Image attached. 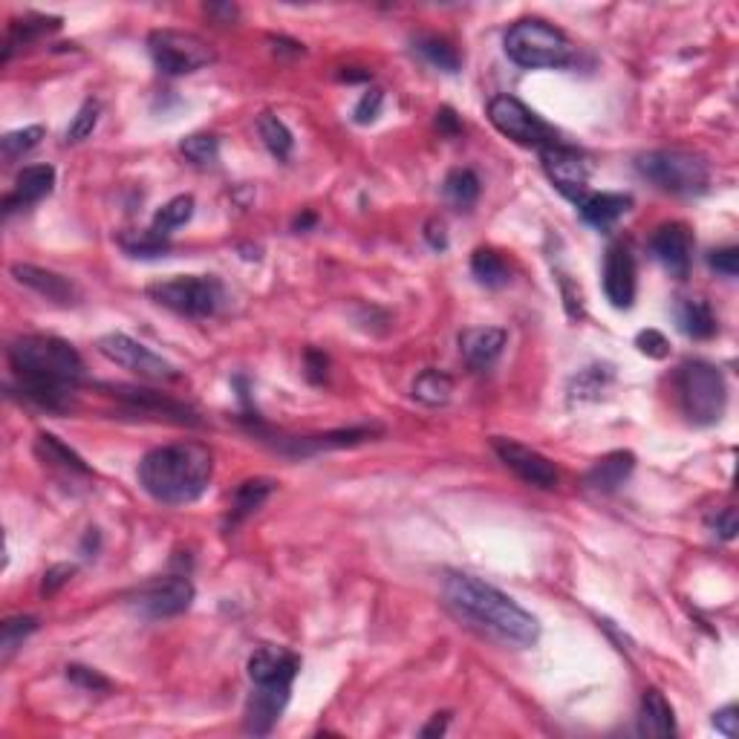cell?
Masks as SVG:
<instances>
[{
	"instance_id": "1",
	"label": "cell",
	"mask_w": 739,
	"mask_h": 739,
	"mask_svg": "<svg viewBox=\"0 0 739 739\" xmlns=\"http://www.w3.org/2000/svg\"><path fill=\"white\" fill-rule=\"evenodd\" d=\"M9 367L26 402L50 413L73 408L76 384L84 379L78 350L55 335H24L9 347Z\"/></svg>"
},
{
	"instance_id": "2",
	"label": "cell",
	"mask_w": 739,
	"mask_h": 739,
	"mask_svg": "<svg viewBox=\"0 0 739 739\" xmlns=\"http://www.w3.org/2000/svg\"><path fill=\"white\" fill-rule=\"evenodd\" d=\"M445 598L465 621H471L485 636L497 638L503 644L532 647L540 638V624L532 612H526L506 592L474 575L451 572L445 578Z\"/></svg>"
},
{
	"instance_id": "3",
	"label": "cell",
	"mask_w": 739,
	"mask_h": 739,
	"mask_svg": "<svg viewBox=\"0 0 739 739\" xmlns=\"http://www.w3.org/2000/svg\"><path fill=\"white\" fill-rule=\"evenodd\" d=\"M214 454L200 442H177L148 451L139 462V483L156 503L188 506L208 491Z\"/></svg>"
},
{
	"instance_id": "4",
	"label": "cell",
	"mask_w": 739,
	"mask_h": 739,
	"mask_svg": "<svg viewBox=\"0 0 739 739\" xmlns=\"http://www.w3.org/2000/svg\"><path fill=\"white\" fill-rule=\"evenodd\" d=\"M676 393L682 413L696 428H711L725 416L728 384L722 370L708 361H685L676 370Z\"/></svg>"
},
{
	"instance_id": "5",
	"label": "cell",
	"mask_w": 739,
	"mask_h": 739,
	"mask_svg": "<svg viewBox=\"0 0 739 739\" xmlns=\"http://www.w3.org/2000/svg\"><path fill=\"white\" fill-rule=\"evenodd\" d=\"M636 168L647 182L664 194L699 197L711 185V168L702 156L690 151H650L636 159Z\"/></svg>"
},
{
	"instance_id": "6",
	"label": "cell",
	"mask_w": 739,
	"mask_h": 739,
	"mask_svg": "<svg viewBox=\"0 0 739 739\" xmlns=\"http://www.w3.org/2000/svg\"><path fill=\"white\" fill-rule=\"evenodd\" d=\"M506 55L523 70H549L566 67L572 61V44L561 29L543 24V21H517L506 32Z\"/></svg>"
},
{
	"instance_id": "7",
	"label": "cell",
	"mask_w": 739,
	"mask_h": 739,
	"mask_svg": "<svg viewBox=\"0 0 739 739\" xmlns=\"http://www.w3.org/2000/svg\"><path fill=\"white\" fill-rule=\"evenodd\" d=\"M148 298L177 312L182 318H211L226 301V289L214 275H177L168 281L151 283Z\"/></svg>"
},
{
	"instance_id": "8",
	"label": "cell",
	"mask_w": 739,
	"mask_h": 739,
	"mask_svg": "<svg viewBox=\"0 0 739 739\" xmlns=\"http://www.w3.org/2000/svg\"><path fill=\"white\" fill-rule=\"evenodd\" d=\"M148 47H151L156 70L165 76H191L208 64H214L217 58L203 38L191 32H179V29H156L148 38Z\"/></svg>"
},
{
	"instance_id": "9",
	"label": "cell",
	"mask_w": 739,
	"mask_h": 739,
	"mask_svg": "<svg viewBox=\"0 0 739 739\" xmlns=\"http://www.w3.org/2000/svg\"><path fill=\"white\" fill-rule=\"evenodd\" d=\"M488 119L491 125L500 130L503 136H509L511 142L526 145V148H546L555 145V133L552 128L537 116L535 110H529L526 104L514 96H497L488 104Z\"/></svg>"
},
{
	"instance_id": "10",
	"label": "cell",
	"mask_w": 739,
	"mask_h": 739,
	"mask_svg": "<svg viewBox=\"0 0 739 739\" xmlns=\"http://www.w3.org/2000/svg\"><path fill=\"white\" fill-rule=\"evenodd\" d=\"M99 353L107 361L125 367L133 376L148 379V382H174V379H179V370L171 361L156 356L151 347L133 341L125 332H110V335L99 338Z\"/></svg>"
},
{
	"instance_id": "11",
	"label": "cell",
	"mask_w": 739,
	"mask_h": 739,
	"mask_svg": "<svg viewBox=\"0 0 739 739\" xmlns=\"http://www.w3.org/2000/svg\"><path fill=\"white\" fill-rule=\"evenodd\" d=\"M540 162L546 177L552 179V185L561 191L566 200L578 205L589 194V162L584 153L575 148H566L561 142L540 148Z\"/></svg>"
},
{
	"instance_id": "12",
	"label": "cell",
	"mask_w": 739,
	"mask_h": 739,
	"mask_svg": "<svg viewBox=\"0 0 739 739\" xmlns=\"http://www.w3.org/2000/svg\"><path fill=\"white\" fill-rule=\"evenodd\" d=\"M491 445H494L497 459H500L509 471H514L523 483L535 485V488H555L558 480H561L555 462L549 457H543V454L535 451V448H529V445H523V442H514V439H506V436H497Z\"/></svg>"
},
{
	"instance_id": "13",
	"label": "cell",
	"mask_w": 739,
	"mask_h": 739,
	"mask_svg": "<svg viewBox=\"0 0 739 739\" xmlns=\"http://www.w3.org/2000/svg\"><path fill=\"white\" fill-rule=\"evenodd\" d=\"M194 601V587L185 575H168V578H156L148 587L139 589L136 595V610L145 618H174L179 612H185Z\"/></svg>"
},
{
	"instance_id": "14",
	"label": "cell",
	"mask_w": 739,
	"mask_h": 739,
	"mask_svg": "<svg viewBox=\"0 0 739 739\" xmlns=\"http://www.w3.org/2000/svg\"><path fill=\"white\" fill-rule=\"evenodd\" d=\"M604 295L615 309H630L636 301V257L630 246L615 243L604 257Z\"/></svg>"
},
{
	"instance_id": "15",
	"label": "cell",
	"mask_w": 739,
	"mask_h": 739,
	"mask_svg": "<svg viewBox=\"0 0 739 739\" xmlns=\"http://www.w3.org/2000/svg\"><path fill=\"white\" fill-rule=\"evenodd\" d=\"M292 685H252V696L246 702V731L266 737L289 705Z\"/></svg>"
},
{
	"instance_id": "16",
	"label": "cell",
	"mask_w": 739,
	"mask_h": 739,
	"mask_svg": "<svg viewBox=\"0 0 739 739\" xmlns=\"http://www.w3.org/2000/svg\"><path fill=\"white\" fill-rule=\"evenodd\" d=\"M650 252L662 263L664 269L673 278H688L690 272V252H693V240H690L688 226L682 223H664L650 237Z\"/></svg>"
},
{
	"instance_id": "17",
	"label": "cell",
	"mask_w": 739,
	"mask_h": 739,
	"mask_svg": "<svg viewBox=\"0 0 739 739\" xmlns=\"http://www.w3.org/2000/svg\"><path fill=\"white\" fill-rule=\"evenodd\" d=\"M301 670V659L286 647H257L249 656L252 685H292Z\"/></svg>"
},
{
	"instance_id": "18",
	"label": "cell",
	"mask_w": 739,
	"mask_h": 739,
	"mask_svg": "<svg viewBox=\"0 0 739 739\" xmlns=\"http://www.w3.org/2000/svg\"><path fill=\"white\" fill-rule=\"evenodd\" d=\"M12 275H15V281L29 286L32 292H38L41 298H47L52 304L73 306L81 298L76 283L70 281V278H64V275H58V272H50V269L32 266V263H15L12 266Z\"/></svg>"
},
{
	"instance_id": "19",
	"label": "cell",
	"mask_w": 739,
	"mask_h": 739,
	"mask_svg": "<svg viewBox=\"0 0 739 739\" xmlns=\"http://www.w3.org/2000/svg\"><path fill=\"white\" fill-rule=\"evenodd\" d=\"M509 335L500 327H471L459 335V353L471 370H488L506 347Z\"/></svg>"
},
{
	"instance_id": "20",
	"label": "cell",
	"mask_w": 739,
	"mask_h": 739,
	"mask_svg": "<svg viewBox=\"0 0 739 739\" xmlns=\"http://www.w3.org/2000/svg\"><path fill=\"white\" fill-rule=\"evenodd\" d=\"M55 188V168L52 165H29L15 179V191L3 200L6 214L15 211V205H35L50 197Z\"/></svg>"
},
{
	"instance_id": "21",
	"label": "cell",
	"mask_w": 739,
	"mask_h": 739,
	"mask_svg": "<svg viewBox=\"0 0 739 739\" xmlns=\"http://www.w3.org/2000/svg\"><path fill=\"white\" fill-rule=\"evenodd\" d=\"M630 208H633V197L630 194H612V191H601V194H592L589 191L587 197L578 203V211H581L584 223L601 231L612 229Z\"/></svg>"
},
{
	"instance_id": "22",
	"label": "cell",
	"mask_w": 739,
	"mask_h": 739,
	"mask_svg": "<svg viewBox=\"0 0 739 739\" xmlns=\"http://www.w3.org/2000/svg\"><path fill=\"white\" fill-rule=\"evenodd\" d=\"M633 468H636V457L630 451H612V454L601 457L589 468L584 483L592 491H598V494H612V491H618L621 485L627 483Z\"/></svg>"
},
{
	"instance_id": "23",
	"label": "cell",
	"mask_w": 739,
	"mask_h": 739,
	"mask_svg": "<svg viewBox=\"0 0 739 739\" xmlns=\"http://www.w3.org/2000/svg\"><path fill=\"white\" fill-rule=\"evenodd\" d=\"M638 731L641 737H673L676 734V716L670 702L664 699L662 690L647 688L641 696V714H638Z\"/></svg>"
},
{
	"instance_id": "24",
	"label": "cell",
	"mask_w": 739,
	"mask_h": 739,
	"mask_svg": "<svg viewBox=\"0 0 739 739\" xmlns=\"http://www.w3.org/2000/svg\"><path fill=\"white\" fill-rule=\"evenodd\" d=\"M676 318H679V330L685 332L688 338L708 341V338L716 335L714 309L702 298H685L682 304L676 306Z\"/></svg>"
},
{
	"instance_id": "25",
	"label": "cell",
	"mask_w": 739,
	"mask_h": 739,
	"mask_svg": "<svg viewBox=\"0 0 739 739\" xmlns=\"http://www.w3.org/2000/svg\"><path fill=\"white\" fill-rule=\"evenodd\" d=\"M272 491H275V483H272V480H263V477L246 480V483L237 485V491H234V497H231L229 511L231 526H237V523H243L246 517H252V514L269 500Z\"/></svg>"
},
{
	"instance_id": "26",
	"label": "cell",
	"mask_w": 739,
	"mask_h": 739,
	"mask_svg": "<svg viewBox=\"0 0 739 739\" xmlns=\"http://www.w3.org/2000/svg\"><path fill=\"white\" fill-rule=\"evenodd\" d=\"M35 451H38V457L44 459V462L58 465V468H61V471H67V474H81V477H90V465L78 457L70 445H64V442H61L55 434H38V439H35Z\"/></svg>"
},
{
	"instance_id": "27",
	"label": "cell",
	"mask_w": 739,
	"mask_h": 739,
	"mask_svg": "<svg viewBox=\"0 0 739 739\" xmlns=\"http://www.w3.org/2000/svg\"><path fill=\"white\" fill-rule=\"evenodd\" d=\"M413 50L419 52L434 70H442V73H459L462 61H459V52L451 47V41L439 38V35H416L413 38Z\"/></svg>"
},
{
	"instance_id": "28",
	"label": "cell",
	"mask_w": 739,
	"mask_h": 739,
	"mask_svg": "<svg viewBox=\"0 0 739 739\" xmlns=\"http://www.w3.org/2000/svg\"><path fill=\"white\" fill-rule=\"evenodd\" d=\"M451 393H454V379L448 373H442V370H425L413 382V399L428 405V408L448 405Z\"/></svg>"
},
{
	"instance_id": "29",
	"label": "cell",
	"mask_w": 739,
	"mask_h": 739,
	"mask_svg": "<svg viewBox=\"0 0 739 739\" xmlns=\"http://www.w3.org/2000/svg\"><path fill=\"white\" fill-rule=\"evenodd\" d=\"M442 194L445 200L459 208V211H468L471 205L480 200V179L471 168H457L451 171L445 182H442Z\"/></svg>"
},
{
	"instance_id": "30",
	"label": "cell",
	"mask_w": 739,
	"mask_h": 739,
	"mask_svg": "<svg viewBox=\"0 0 739 739\" xmlns=\"http://www.w3.org/2000/svg\"><path fill=\"white\" fill-rule=\"evenodd\" d=\"M471 275L477 278V283H483L488 289H500V286H506L511 281L509 263L494 249H477L471 255Z\"/></svg>"
},
{
	"instance_id": "31",
	"label": "cell",
	"mask_w": 739,
	"mask_h": 739,
	"mask_svg": "<svg viewBox=\"0 0 739 739\" xmlns=\"http://www.w3.org/2000/svg\"><path fill=\"white\" fill-rule=\"evenodd\" d=\"M257 133H260L263 145L269 148V153H272L275 159L286 162V159L292 156V148H295L292 130L286 128L275 113H260V116H257Z\"/></svg>"
},
{
	"instance_id": "32",
	"label": "cell",
	"mask_w": 739,
	"mask_h": 739,
	"mask_svg": "<svg viewBox=\"0 0 739 739\" xmlns=\"http://www.w3.org/2000/svg\"><path fill=\"white\" fill-rule=\"evenodd\" d=\"M61 21L58 18H44V15H29L24 21H15V24L9 26V38H6V61L12 58V50L15 47H24L29 41H35L38 35H44V32H52V29H58Z\"/></svg>"
},
{
	"instance_id": "33",
	"label": "cell",
	"mask_w": 739,
	"mask_h": 739,
	"mask_svg": "<svg viewBox=\"0 0 739 739\" xmlns=\"http://www.w3.org/2000/svg\"><path fill=\"white\" fill-rule=\"evenodd\" d=\"M35 630H38V618H32V615L6 618L3 627H0V656H3V662H9V659L15 656V650H18Z\"/></svg>"
},
{
	"instance_id": "34",
	"label": "cell",
	"mask_w": 739,
	"mask_h": 739,
	"mask_svg": "<svg viewBox=\"0 0 739 739\" xmlns=\"http://www.w3.org/2000/svg\"><path fill=\"white\" fill-rule=\"evenodd\" d=\"M191 217H194V197H191V194H182V197H174L171 203H165L159 211H156V217H153V231H159V234L168 237L174 229L185 226Z\"/></svg>"
},
{
	"instance_id": "35",
	"label": "cell",
	"mask_w": 739,
	"mask_h": 739,
	"mask_svg": "<svg viewBox=\"0 0 739 739\" xmlns=\"http://www.w3.org/2000/svg\"><path fill=\"white\" fill-rule=\"evenodd\" d=\"M119 243L130 257H159L168 252V237L153 229L125 234V237H119Z\"/></svg>"
},
{
	"instance_id": "36",
	"label": "cell",
	"mask_w": 739,
	"mask_h": 739,
	"mask_svg": "<svg viewBox=\"0 0 739 739\" xmlns=\"http://www.w3.org/2000/svg\"><path fill=\"white\" fill-rule=\"evenodd\" d=\"M179 151L194 165H214L217 156H220V142L211 133H194V136H185L179 142Z\"/></svg>"
},
{
	"instance_id": "37",
	"label": "cell",
	"mask_w": 739,
	"mask_h": 739,
	"mask_svg": "<svg viewBox=\"0 0 739 739\" xmlns=\"http://www.w3.org/2000/svg\"><path fill=\"white\" fill-rule=\"evenodd\" d=\"M41 139H44V128L41 125H32V128H21V130H12V133H6L3 139H0V151H3V159H18V156H24L29 153L32 148H38L41 145Z\"/></svg>"
},
{
	"instance_id": "38",
	"label": "cell",
	"mask_w": 739,
	"mask_h": 739,
	"mask_svg": "<svg viewBox=\"0 0 739 739\" xmlns=\"http://www.w3.org/2000/svg\"><path fill=\"white\" fill-rule=\"evenodd\" d=\"M99 104L96 102H87L81 110H78L76 116H73V122H70V128H67V142H84L96 125H99Z\"/></svg>"
},
{
	"instance_id": "39",
	"label": "cell",
	"mask_w": 739,
	"mask_h": 739,
	"mask_svg": "<svg viewBox=\"0 0 739 739\" xmlns=\"http://www.w3.org/2000/svg\"><path fill=\"white\" fill-rule=\"evenodd\" d=\"M382 107H384V93L379 90V87H370V90L358 99L356 110H353L356 125H370V122H376V119L382 116Z\"/></svg>"
},
{
	"instance_id": "40",
	"label": "cell",
	"mask_w": 739,
	"mask_h": 739,
	"mask_svg": "<svg viewBox=\"0 0 739 739\" xmlns=\"http://www.w3.org/2000/svg\"><path fill=\"white\" fill-rule=\"evenodd\" d=\"M67 679L81 690H90V693H96V690H110V682L104 679L102 673H96V670H90V667H84V664H70L67 667Z\"/></svg>"
},
{
	"instance_id": "41",
	"label": "cell",
	"mask_w": 739,
	"mask_h": 739,
	"mask_svg": "<svg viewBox=\"0 0 739 739\" xmlns=\"http://www.w3.org/2000/svg\"><path fill=\"white\" fill-rule=\"evenodd\" d=\"M708 263H711V269L719 272V275H725V278H737L739 249H734V246H728V249H716V252L708 255Z\"/></svg>"
},
{
	"instance_id": "42",
	"label": "cell",
	"mask_w": 739,
	"mask_h": 739,
	"mask_svg": "<svg viewBox=\"0 0 739 739\" xmlns=\"http://www.w3.org/2000/svg\"><path fill=\"white\" fill-rule=\"evenodd\" d=\"M636 347L644 353V356H650V358H664L667 353H670V344H667V338H664L659 330L638 332Z\"/></svg>"
},
{
	"instance_id": "43",
	"label": "cell",
	"mask_w": 739,
	"mask_h": 739,
	"mask_svg": "<svg viewBox=\"0 0 739 739\" xmlns=\"http://www.w3.org/2000/svg\"><path fill=\"white\" fill-rule=\"evenodd\" d=\"M76 575V566L73 563H55L50 566L47 572H44V581H41V592L44 595H52V592H58V589L64 587L70 578Z\"/></svg>"
},
{
	"instance_id": "44",
	"label": "cell",
	"mask_w": 739,
	"mask_h": 739,
	"mask_svg": "<svg viewBox=\"0 0 739 739\" xmlns=\"http://www.w3.org/2000/svg\"><path fill=\"white\" fill-rule=\"evenodd\" d=\"M598 370H601V367H589V370H584V373L575 379L578 393H572V396H578V399H598V393L604 390V379H601Z\"/></svg>"
},
{
	"instance_id": "45",
	"label": "cell",
	"mask_w": 739,
	"mask_h": 739,
	"mask_svg": "<svg viewBox=\"0 0 739 739\" xmlns=\"http://www.w3.org/2000/svg\"><path fill=\"white\" fill-rule=\"evenodd\" d=\"M708 526L714 529V535H719L722 540H734L737 537V511L734 509H722L711 514Z\"/></svg>"
},
{
	"instance_id": "46",
	"label": "cell",
	"mask_w": 739,
	"mask_h": 739,
	"mask_svg": "<svg viewBox=\"0 0 739 739\" xmlns=\"http://www.w3.org/2000/svg\"><path fill=\"white\" fill-rule=\"evenodd\" d=\"M739 711L737 705H728V708H722V711H716L714 714V728L719 734H725L728 739H734L739 734Z\"/></svg>"
},
{
	"instance_id": "47",
	"label": "cell",
	"mask_w": 739,
	"mask_h": 739,
	"mask_svg": "<svg viewBox=\"0 0 739 739\" xmlns=\"http://www.w3.org/2000/svg\"><path fill=\"white\" fill-rule=\"evenodd\" d=\"M561 292H563V301H566V309H569V315L572 318H581V312H584V306H581V289L575 286V283L569 281L566 275L561 278Z\"/></svg>"
},
{
	"instance_id": "48",
	"label": "cell",
	"mask_w": 739,
	"mask_h": 739,
	"mask_svg": "<svg viewBox=\"0 0 739 739\" xmlns=\"http://www.w3.org/2000/svg\"><path fill=\"white\" fill-rule=\"evenodd\" d=\"M436 128L442 136H459L462 133V122L451 107H439L436 110Z\"/></svg>"
},
{
	"instance_id": "49",
	"label": "cell",
	"mask_w": 739,
	"mask_h": 739,
	"mask_svg": "<svg viewBox=\"0 0 739 739\" xmlns=\"http://www.w3.org/2000/svg\"><path fill=\"white\" fill-rule=\"evenodd\" d=\"M306 376H309V382H324V376H327V356L324 353H318V350L306 353Z\"/></svg>"
},
{
	"instance_id": "50",
	"label": "cell",
	"mask_w": 739,
	"mask_h": 739,
	"mask_svg": "<svg viewBox=\"0 0 739 739\" xmlns=\"http://www.w3.org/2000/svg\"><path fill=\"white\" fill-rule=\"evenodd\" d=\"M425 240H428V246H431L434 252H445V249H448V234H445V226H442L439 220H431V223L425 226Z\"/></svg>"
},
{
	"instance_id": "51",
	"label": "cell",
	"mask_w": 739,
	"mask_h": 739,
	"mask_svg": "<svg viewBox=\"0 0 739 739\" xmlns=\"http://www.w3.org/2000/svg\"><path fill=\"white\" fill-rule=\"evenodd\" d=\"M205 15L223 18V24H231V21L237 18V6H231V3H208V6H205Z\"/></svg>"
},
{
	"instance_id": "52",
	"label": "cell",
	"mask_w": 739,
	"mask_h": 739,
	"mask_svg": "<svg viewBox=\"0 0 739 739\" xmlns=\"http://www.w3.org/2000/svg\"><path fill=\"white\" fill-rule=\"evenodd\" d=\"M448 722H451V714H436L419 734H422V737H442V734L448 731Z\"/></svg>"
},
{
	"instance_id": "53",
	"label": "cell",
	"mask_w": 739,
	"mask_h": 739,
	"mask_svg": "<svg viewBox=\"0 0 739 739\" xmlns=\"http://www.w3.org/2000/svg\"><path fill=\"white\" fill-rule=\"evenodd\" d=\"M309 226H315V214H304V217H298L295 220V231H304Z\"/></svg>"
}]
</instances>
